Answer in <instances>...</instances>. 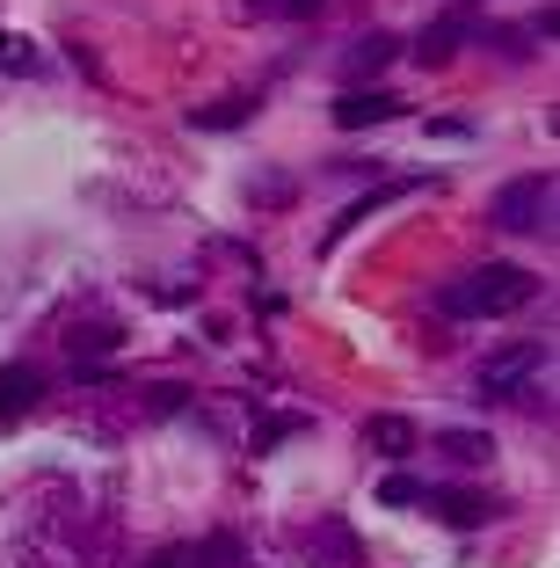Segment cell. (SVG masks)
Masks as SVG:
<instances>
[{"instance_id":"obj_8","label":"cell","mask_w":560,"mask_h":568,"mask_svg":"<svg viewBox=\"0 0 560 568\" xmlns=\"http://www.w3.org/2000/svg\"><path fill=\"white\" fill-rule=\"evenodd\" d=\"M364 445L386 452V459H408V452H415V423L408 416H371V423H364Z\"/></svg>"},{"instance_id":"obj_13","label":"cell","mask_w":560,"mask_h":568,"mask_svg":"<svg viewBox=\"0 0 560 568\" xmlns=\"http://www.w3.org/2000/svg\"><path fill=\"white\" fill-rule=\"evenodd\" d=\"M379 503H386V510H408V503H422V481H415V474H386Z\"/></svg>"},{"instance_id":"obj_6","label":"cell","mask_w":560,"mask_h":568,"mask_svg":"<svg viewBox=\"0 0 560 568\" xmlns=\"http://www.w3.org/2000/svg\"><path fill=\"white\" fill-rule=\"evenodd\" d=\"M466 37H474V16L459 8V16H445L437 30H422V44H415V59H422V67H451Z\"/></svg>"},{"instance_id":"obj_14","label":"cell","mask_w":560,"mask_h":568,"mask_svg":"<svg viewBox=\"0 0 560 568\" xmlns=\"http://www.w3.org/2000/svg\"><path fill=\"white\" fill-rule=\"evenodd\" d=\"M277 8H284V16H314L320 0H277Z\"/></svg>"},{"instance_id":"obj_5","label":"cell","mask_w":560,"mask_h":568,"mask_svg":"<svg viewBox=\"0 0 560 568\" xmlns=\"http://www.w3.org/2000/svg\"><path fill=\"white\" fill-rule=\"evenodd\" d=\"M400 118V95L394 88H349L335 102V132H371V124H394Z\"/></svg>"},{"instance_id":"obj_7","label":"cell","mask_w":560,"mask_h":568,"mask_svg":"<svg viewBox=\"0 0 560 568\" xmlns=\"http://www.w3.org/2000/svg\"><path fill=\"white\" fill-rule=\"evenodd\" d=\"M44 402V372L37 365H0V416H22V408Z\"/></svg>"},{"instance_id":"obj_11","label":"cell","mask_w":560,"mask_h":568,"mask_svg":"<svg viewBox=\"0 0 560 568\" xmlns=\"http://www.w3.org/2000/svg\"><path fill=\"white\" fill-rule=\"evenodd\" d=\"M437 452H451V459H488V437H480V430H437Z\"/></svg>"},{"instance_id":"obj_3","label":"cell","mask_w":560,"mask_h":568,"mask_svg":"<svg viewBox=\"0 0 560 568\" xmlns=\"http://www.w3.org/2000/svg\"><path fill=\"white\" fill-rule=\"evenodd\" d=\"M539 365H546V343H502V351L474 372V394H480V402H517Z\"/></svg>"},{"instance_id":"obj_10","label":"cell","mask_w":560,"mask_h":568,"mask_svg":"<svg viewBox=\"0 0 560 568\" xmlns=\"http://www.w3.org/2000/svg\"><path fill=\"white\" fill-rule=\"evenodd\" d=\"M400 59V44L386 30H371V37H357V44H349V73H379V67H394Z\"/></svg>"},{"instance_id":"obj_12","label":"cell","mask_w":560,"mask_h":568,"mask_svg":"<svg viewBox=\"0 0 560 568\" xmlns=\"http://www.w3.org/2000/svg\"><path fill=\"white\" fill-rule=\"evenodd\" d=\"M241 118H247V102H212V110H190V124H197V132H233Z\"/></svg>"},{"instance_id":"obj_1","label":"cell","mask_w":560,"mask_h":568,"mask_svg":"<svg viewBox=\"0 0 560 568\" xmlns=\"http://www.w3.org/2000/svg\"><path fill=\"white\" fill-rule=\"evenodd\" d=\"M531 300H539V277L525 263H480L466 277L437 284V314L445 321H495V314H517Z\"/></svg>"},{"instance_id":"obj_4","label":"cell","mask_w":560,"mask_h":568,"mask_svg":"<svg viewBox=\"0 0 560 568\" xmlns=\"http://www.w3.org/2000/svg\"><path fill=\"white\" fill-rule=\"evenodd\" d=\"M422 510L445 518L451 532H480V525L502 510V496H488V488H422Z\"/></svg>"},{"instance_id":"obj_2","label":"cell","mask_w":560,"mask_h":568,"mask_svg":"<svg viewBox=\"0 0 560 568\" xmlns=\"http://www.w3.org/2000/svg\"><path fill=\"white\" fill-rule=\"evenodd\" d=\"M488 219L502 226V234H553V168L502 183V190L488 197Z\"/></svg>"},{"instance_id":"obj_9","label":"cell","mask_w":560,"mask_h":568,"mask_svg":"<svg viewBox=\"0 0 560 568\" xmlns=\"http://www.w3.org/2000/svg\"><path fill=\"white\" fill-rule=\"evenodd\" d=\"M212 561H233V539H212V547H182L175 539V547H161L146 568H212Z\"/></svg>"}]
</instances>
